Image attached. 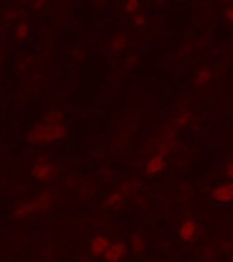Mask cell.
Here are the masks:
<instances>
[{
  "label": "cell",
  "instance_id": "cell-5",
  "mask_svg": "<svg viewBox=\"0 0 233 262\" xmlns=\"http://www.w3.org/2000/svg\"><path fill=\"white\" fill-rule=\"evenodd\" d=\"M166 169V161H165L164 154H155L154 157L150 158V161L147 162V166H146V172L150 174V176H159L165 172Z\"/></svg>",
  "mask_w": 233,
  "mask_h": 262
},
{
  "label": "cell",
  "instance_id": "cell-18",
  "mask_svg": "<svg viewBox=\"0 0 233 262\" xmlns=\"http://www.w3.org/2000/svg\"><path fill=\"white\" fill-rule=\"evenodd\" d=\"M150 262H158V261H150Z\"/></svg>",
  "mask_w": 233,
  "mask_h": 262
},
{
  "label": "cell",
  "instance_id": "cell-16",
  "mask_svg": "<svg viewBox=\"0 0 233 262\" xmlns=\"http://www.w3.org/2000/svg\"><path fill=\"white\" fill-rule=\"evenodd\" d=\"M226 18H228L230 22H233V6H230V7L226 10Z\"/></svg>",
  "mask_w": 233,
  "mask_h": 262
},
{
  "label": "cell",
  "instance_id": "cell-12",
  "mask_svg": "<svg viewBox=\"0 0 233 262\" xmlns=\"http://www.w3.org/2000/svg\"><path fill=\"white\" fill-rule=\"evenodd\" d=\"M138 9H140V3L136 0H130V2L125 3V11H128V13H137Z\"/></svg>",
  "mask_w": 233,
  "mask_h": 262
},
{
  "label": "cell",
  "instance_id": "cell-8",
  "mask_svg": "<svg viewBox=\"0 0 233 262\" xmlns=\"http://www.w3.org/2000/svg\"><path fill=\"white\" fill-rule=\"evenodd\" d=\"M196 232H198L196 223L192 220H185L180 227L178 236H180L181 242H192L196 237Z\"/></svg>",
  "mask_w": 233,
  "mask_h": 262
},
{
  "label": "cell",
  "instance_id": "cell-4",
  "mask_svg": "<svg viewBox=\"0 0 233 262\" xmlns=\"http://www.w3.org/2000/svg\"><path fill=\"white\" fill-rule=\"evenodd\" d=\"M110 246H111L110 239L106 235H96L89 243V253L92 257H100V255L104 257V254Z\"/></svg>",
  "mask_w": 233,
  "mask_h": 262
},
{
  "label": "cell",
  "instance_id": "cell-9",
  "mask_svg": "<svg viewBox=\"0 0 233 262\" xmlns=\"http://www.w3.org/2000/svg\"><path fill=\"white\" fill-rule=\"evenodd\" d=\"M130 247L136 254H140L144 251L146 249V242H144V237H143L142 233H134L132 239H130Z\"/></svg>",
  "mask_w": 233,
  "mask_h": 262
},
{
  "label": "cell",
  "instance_id": "cell-1",
  "mask_svg": "<svg viewBox=\"0 0 233 262\" xmlns=\"http://www.w3.org/2000/svg\"><path fill=\"white\" fill-rule=\"evenodd\" d=\"M65 135V128L61 124H47L40 125L35 128L28 136V142L31 144H47V143L55 142L58 139L63 138Z\"/></svg>",
  "mask_w": 233,
  "mask_h": 262
},
{
  "label": "cell",
  "instance_id": "cell-13",
  "mask_svg": "<svg viewBox=\"0 0 233 262\" xmlns=\"http://www.w3.org/2000/svg\"><path fill=\"white\" fill-rule=\"evenodd\" d=\"M122 201V195L120 192H114L111 193V196L108 198L107 202L111 205V206H116V205H120Z\"/></svg>",
  "mask_w": 233,
  "mask_h": 262
},
{
  "label": "cell",
  "instance_id": "cell-7",
  "mask_svg": "<svg viewBox=\"0 0 233 262\" xmlns=\"http://www.w3.org/2000/svg\"><path fill=\"white\" fill-rule=\"evenodd\" d=\"M126 254V245L124 242H115L111 243L108 250L104 254L106 262H120Z\"/></svg>",
  "mask_w": 233,
  "mask_h": 262
},
{
  "label": "cell",
  "instance_id": "cell-15",
  "mask_svg": "<svg viewBox=\"0 0 233 262\" xmlns=\"http://www.w3.org/2000/svg\"><path fill=\"white\" fill-rule=\"evenodd\" d=\"M226 176L233 180V163H229L228 166H226Z\"/></svg>",
  "mask_w": 233,
  "mask_h": 262
},
{
  "label": "cell",
  "instance_id": "cell-10",
  "mask_svg": "<svg viewBox=\"0 0 233 262\" xmlns=\"http://www.w3.org/2000/svg\"><path fill=\"white\" fill-rule=\"evenodd\" d=\"M29 35V26L26 25L25 22H22L21 25L17 28V32H15V39L18 41H22V40L26 39V36Z\"/></svg>",
  "mask_w": 233,
  "mask_h": 262
},
{
  "label": "cell",
  "instance_id": "cell-11",
  "mask_svg": "<svg viewBox=\"0 0 233 262\" xmlns=\"http://www.w3.org/2000/svg\"><path fill=\"white\" fill-rule=\"evenodd\" d=\"M210 80V72L208 70H200L198 74H196V77H195V82H196V85H204L206 82H208Z\"/></svg>",
  "mask_w": 233,
  "mask_h": 262
},
{
  "label": "cell",
  "instance_id": "cell-14",
  "mask_svg": "<svg viewBox=\"0 0 233 262\" xmlns=\"http://www.w3.org/2000/svg\"><path fill=\"white\" fill-rule=\"evenodd\" d=\"M143 24H144V18H143L142 15H136V17H134V26H136V28H142Z\"/></svg>",
  "mask_w": 233,
  "mask_h": 262
},
{
  "label": "cell",
  "instance_id": "cell-3",
  "mask_svg": "<svg viewBox=\"0 0 233 262\" xmlns=\"http://www.w3.org/2000/svg\"><path fill=\"white\" fill-rule=\"evenodd\" d=\"M212 199L217 203L233 202V184H220L212 191Z\"/></svg>",
  "mask_w": 233,
  "mask_h": 262
},
{
  "label": "cell",
  "instance_id": "cell-6",
  "mask_svg": "<svg viewBox=\"0 0 233 262\" xmlns=\"http://www.w3.org/2000/svg\"><path fill=\"white\" fill-rule=\"evenodd\" d=\"M32 173H33V176H35L37 180L48 181L55 176V168L52 166L51 163L48 162H37L35 163Z\"/></svg>",
  "mask_w": 233,
  "mask_h": 262
},
{
  "label": "cell",
  "instance_id": "cell-2",
  "mask_svg": "<svg viewBox=\"0 0 233 262\" xmlns=\"http://www.w3.org/2000/svg\"><path fill=\"white\" fill-rule=\"evenodd\" d=\"M51 203V199L48 196L47 193H40L39 196L35 199V201H31V202L25 203V205H21V206L17 209V215H19V219H22L24 215H26L28 213H33V211L37 210H44L47 209Z\"/></svg>",
  "mask_w": 233,
  "mask_h": 262
},
{
  "label": "cell",
  "instance_id": "cell-17",
  "mask_svg": "<svg viewBox=\"0 0 233 262\" xmlns=\"http://www.w3.org/2000/svg\"><path fill=\"white\" fill-rule=\"evenodd\" d=\"M230 261L233 262V251H232V255H230Z\"/></svg>",
  "mask_w": 233,
  "mask_h": 262
}]
</instances>
